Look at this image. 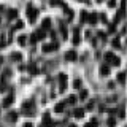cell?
I'll use <instances>...</instances> for the list:
<instances>
[{"label": "cell", "instance_id": "obj_1", "mask_svg": "<svg viewBox=\"0 0 127 127\" xmlns=\"http://www.w3.org/2000/svg\"><path fill=\"white\" fill-rule=\"evenodd\" d=\"M26 13H27V16H29V21H30V22H35V19H37V14H38V10H35L32 5H27Z\"/></svg>", "mask_w": 127, "mask_h": 127}, {"label": "cell", "instance_id": "obj_2", "mask_svg": "<svg viewBox=\"0 0 127 127\" xmlns=\"http://www.w3.org/2000/svg\"><path fill=\"white\" fill-rule=\"evenodd\" d=\"M105 61L111 65H119V57H116L113 53H105Z\"/></svg>", "mask_w": 127, "mask_h": 127}, {"label": "cell", "instance_id": "obj_3", "mask_svg": "<svg viewBox=\"0 0 127 127\" xmlns=\"http://www.w3.org/2000/svg\"><path fill=\"white\" fill-rule=\"evenodd\" d=\"M43 53H51V51L57 49V43H48V45H43Z\"/></svg>", "mask_w": 127, "mask_h": 127}, {"label": "cell", "instance_id": "obj_4", "mask_svg": "<svg viewBox=\"0 0 127 127\" xmlns=\"http://www.w3.org/2000/svg\"><path fill=\"white\" fill-rule=\"evenodd\" d=\"M65 87H67V76L64 73H61V75H59V89L64 91Z\"/></svg>", "mask_w": 127, "mask_h": 127}, {"label": "cell", "instance_id": "obj_5", "mask_svg": "<svg viewBox=\"0 0 127 127\" xmlns=\"http://www.w3.org/2000/svg\"><path fill=\"white\" fill-rule=\"evenodd\" d=\"M86 22H89V24H97L98 22V16L97 13H91V14H87V19H86Z\"/></svg>", "mask_w": 127, "mask_h": 127}, {"label": "cell", "instance_id": "obj_6", "mask_svg": "<svg viewBox=\"0 0 127 127\" xmlns=\"http://www.w3.org/2000/svg\"><path fill=\"white\" fill-rule=\"evenodd\" d=\"M13 100H14V95H13V94H10V95H8V97L5 98V100H3L2 105H3V106H10L11 103H13Z\"/></svg>", "mask_w": 127, "mask_h": 127}, {"label": "cell", "instance_id": "obj_7", "mask_svg": "<svg viewBox=\"0 0 127 127\" xmlns=\"http://www.w3.org/2000/svg\"><path fill=\"white\" fill-rule=\"evenodd\" d=\"M78 56H76V53L75 51H68V53H65V59L67 61H75Z\"/></svg>", "mask_w": 127, "mask_h": 127}, {"label": "cell", "instance_id": "obj_8", "mask_svg": "<svg viewBox=\"0 0 127 127\" xmlns=\"http://www.w3.org/2000/svg\"><path fill=\"white\" fill-rule=\"evenodd\" d=\"M41 29H43V30H49V29H51V19H43Z\"/></svg>", "mask_w": 127, "mask_h": 127}, {"label": "cell", "instance_id": "obj_9", "mask_svg": "<svg viewBox=\"0 0 127 127\" xmlns=\"http://www.w3.org/2000/svg\"><path fill=\"white\" fill-rule=\"evenodd\" d=\"M64 108H65V103H64V102H61V103H57V105H56L54 111H56V113H62V111H64Z\"/></svg>", "mask_w": 127, "mask_h": 127}, {"label": "cell", "instance_id": "obj_10", "mask_svg": "<svg viewBox=\"0 0 127 127\" xmlns=\"http://www.w3.org/2000/svg\"><path fill=\"white\" fill-rule=\"evenodd\" d=\"M43 124H45L46 127H53V122H51V119H49V114H45V118H43Z\"/></svg>", "mask_w": 127, "mask_h": 127}, {"label": "cell", "instance_id": "obj_11", "mask_svg": "<svg viewBox=\"0 0 127 127\" xmlns=\"http://www.w3.org/2000/svg\"><path fill=\"white\" fill-rule=\"evenodd\" d=\"M16 16H18V10H14V8L8 10V18H10V19H14Z\"/></svg>", "mask_w": 127, "mask_h": 127}, {"label": "cell", "instance_id": "obj_12", "mask_svg": "<svg viewBox=\"0 0 127 127\" xmlns=\"http://www.w3.org/2000/svg\"><path fill=\"white\" fill-rule=\"evenodd\" d=\"M35 37H37V40H43V38H45V30H43V29L37 30V32H35Z\"/></svg>", "mask_w": 127, "mask_h": 127}, {"label": "cell", "instance_id": "obj_13", "mask_svg": "<svg viewBox=\"0 0 127 127\" xmlns=\"http://www.w3.org/2000/svg\"><path fill=\"white\" fill-rule=\"evenodd\" d=\"M73 43L75 45H78L79 43V30H78V27L75 29V35H73Z\"/></svg>", "mask_w": 127, "mask_h": 127}, {"label": "cell", "instance_id": "obj_14", "mask_svg": "<svg viewBox=\"0 0 127 127\" xmlns=\"http://www.w3.org/2000/svg\"><path fill=\"white\" fill-rule=\"evenodd\" d=\"M73 114H75V118H83V114H84V110H83V108H76Z\"/></svg>", "mask_w": 127, "mask_h": 127}, {"label": "cell", "instance_id": "obj_15", "mask_svg": "<svg viewBox=\"0 0 127 127\" xmlns=\"http://www.w3.org/2000/svg\"><path fill=\"white\" fill-rule=\"evenodd\" d=\"M100 73L103 75V76H106V75L110 73V68H108V65H102V68H100Z\"/></svg>", "mask_w": 127, "mask_h": 127}, {"label": "cell", "instance_id": "obj_16", "mask_svg": "<svg viewBox=\"0 0 127 127\" xmlns=\"http://www.w3.org/2000/svg\"><path fill=\"white\" fill-rule=\"evenodd\" d=\"M118 81L121 83V84H124V81H126V73L124 71H121V73L118 75Z\"/></svg>", "mask_w": 127, "mask_h": 127}, {"label": "cell", "instance_id": "obj_17", "mask_svg": "<svg viewBox=\"0 0 127 127\" xmlns=\"http://www.w3.org/2000/svg\"><path fill=\"white\" fill-rule=\"evenodd\" d=\"M18 119V113H14V111H11L10 114H8V121H16Z\"/></svg>", "mask_w": 127, "mask_h": 127}, {"label": "cell", "instance_id": "obj_18", "mask_svg": "<svg viewBox=\"0 0 127 127\" xmlns=\"http://www.w3.org/2000/svg\"><path fill=\"white\" fill-rule=\"evenodd\" d=\"M61 32H62V37L67 38V27L64 26V22H61Z\"/></svg>", "mask_w": 127, "mask_h": 127}, {"label": "cell", "instance_id": "obj_19", "mask_svg": "<svg viewBox=\"0 0 127 127\" xmlns=\"http://www.w3.org/2000/svg\"><path fill=\"white\" fill-rule=\"evenodd\" d=\"M11 57H13V61H21L22 56H21V53H13V54H11Z\"/></svg>", "mask_w": 127, "mask_h": 127}, {"label": "cell", "instance_id": "obj_20", "mask_svg": "<svg viewBox=\"0 0 127 127\" xmlns=\"http://www.w3.org/2000/svg\"><path fill=\"white\" fill-rule=\"evenodd\" d=\"M26 40H27V37H26V35H21V37L18 38L19 45H21V46H24V45H26Z\"/></svg>", "mask_w": 127, "mask_h": 127}, {"label": "cell", "instance_id": "obj_21", "mask_svg": "<svg viewBox=\"0 0 127 127\" xmlns=\"http://www.w3.org/2000/svg\"><path fill=\"white\" fill-rule=\"evenodd\" d=\"M79 98H81V100H86L87 98V91H81V92H79Z\"/></svg>", "mask_w": 127, "mask_h": 127}, {"label": "cell", "instance_id": "obj_22", "mask_svg": "<svg viewBox=\"0 0 127 127\" xmlns=\"http://www.w3.org/2000/svg\"><path fill=\"white\" fill-rule=\"evenodd\" d=\"M86 19H87V13L86 11H81V22H86Z\"/></svg>", "mask_w": 127, "mask_h": 127}, {"label": "cell", "instance_id": "obj_23", "mask_svg": "<svg viewBox=\"0 0 127 127\" xmlns=\"http://www.w3.org/2000/svg\"><path fill=\"white\" fill-rule=\"evenodd\" d=\"M73 87H75V89H79V87H81V81H79V79H76V81L73 83Z\"/></svg>", "mask_w": 127, "mask_h": 127}, {"label": "cell", "instance_id": "obj_24", "mask_svg": "<svg viewBox=\"0 0 127 127\" xmlns=\"http://www.w3.org/2000/svg\"><path fill=\"white\" fill-rule=\"evenodd\" d=\"M75 100H76V97H75V95H70L67 102H68V103H75Z\"/></svg>", "mask_w": 127, "mask_h": 127}, {"label": "cell", "instance_id": "obj_25", "mask_svg": "<svg viewBox=\"0 0 127 127\" xmlns=\"http://www.w3.org/2000/svg\"><path fill=\"white\" fill-rule=\"evenodd\" d=\"M113 46H114V48H119V40H118V38L113 40Z\"/></svg>", "mask_w": 127, "mask_h": 127}, {"label": "cell", "instance_id": "obj_26", "mask_svg": "<svg viewBox=\"0 0 127 127\" xmlns=\"http://www.w3.org/2000/svg\"><path fill=\"white\" fill-rule=\"evenodd\" d=\"M114 124H116V121H114L113 118H110L108 119V126H114Z\"/></svg>", "mask_w": 127, "mask_h": 127}, {"label": "cell", "instance_id": "obj_27", "mask_svg": "<svg viewBox=\"0 0 127 127\" xmlns=\"http://www.w3.org/2000/svg\"><path fill=\"white\" fill-rule=\"evenodd\" d=\"M30 43H37V37H35V33L30 37Z\"/></svg>", "mask_w": 127, "mask_h": 127}, {"label": "cell", "instance_id": "obj_28", "mask_svg": "<svg viewBox=\"0 0 127 127\" xmlns=\"http://www.w3.org/2000/svg\"><path fill=\"white\" fill-rule=\"evenodd\" d=\"M24 26V24L21 22V21H18V22H16V29H21V27Z\"/></svg>", "mask_w": 127, "mask_h": 127}, {"label": "cell", "instance_id": "obj_29", "mask_svg": "<svg viewBox=\"0 0 127 127\" xmlns=\"http://www.w3.org/2000/svg\"><path fill=\"white\" fill-rule=\"evenodd\" d=\"M98 37H100V38H103V40H105V38H106V35H105V33H103V32H98Z\"/></svg>", "mask_w": 127, "mask_h": 127}, {"label": "cell", "instance_id": "obj_30", "mask_svg": "<svg viewBox=\"0 0 127 127\" xmlns=\"http://www.w3.org/2000/svg\"><path fill=\"white\" fill-rule=\"evenodd\" d=\"M100 19H102L103 22H106V16H105V14H100Z\"/></svg>", "mask_w": 127, "mask_h": 127}, {"label": "cell", "instance_id": "obj_31", "mask_svg": "<svg viewBox=\"0 0 127 127\" xmlns=\"http://www.w3.org/2000/svg\"><path fill=\"white\" fill-rule=\"evenodd\" d=\"M108 5H110V6H114V5H116V2H114V0H110Z\"/></svg>", "mask_w": 127, "mask_h": 127}, {"label": "cell", "instance_id": "obj_32", "mask_svg": "<svg viewBox=\"0 0 127 127\" xmlns=\"http://www.w3.org/2000/svg\"><path fill=\"white\" fill-rule=\"evenodd\" d=\"M24 127H33V126H32V122H26V124H24Z\"/></svg>", "mask_w": 127, "mask_h": 127}, {"label": "cell", "instance_id": "obj_33", "mask_svg": "<svg viewBox=\"0 0 127 127\" xmlns=\"http://www.w3.org/2000/svg\"><path fill=\"white\" fill-rule=\"evenodd\" d=\"M3 46H5V41L2 40V41H0V48H3Z\"/></svg>", "mask_w": 127, "mask_h": 127}, {"label": "cell", "instance_id": "obj_34", "mask_svg": "<svg viewBox=\"0 0 127 127\" xmlns=\"http://www.w3.org/2000/svg\"><path fill=\"white\" fill-rule=\"evenodd\" d=\"M97 2H103V0H97Z\"/></svg>", "mask_w": 127, "mask_h": 127}]
</instances>
